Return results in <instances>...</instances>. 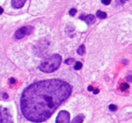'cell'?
Returning <instances> with one entry per match:
<instances>
[{
    "instance_id": "5b68a950",
    "label": "cell",
    "mask_w": 132,
    "mask_h": 123,
    "mask_svg": "<svg viewBox=\"0 0 132 123\" xmlns=\"http://www.w3.org/2000/svg\"><path fill=\"white\" fill-rule=\"evenodd\" d=\"M70 115L68 112L61 111L59 112V114L56 117V123H69L70 122Z\"/></svg>"
},
{
    "instance_id": "4fadbf2b",
    "label": "cell",
    "mask_w": 132,
    "mask_h": 123,
    "mask_svg": "<svg viewBox=\"0 0 132 123\" xmlns=\"http://www.w3.org/2000/svg\"><path fill=\"white\" fill-rule=\"evenodd\" d=\"M69 13H70V15L71 16H74V15H76V13H77V9H76V8H71V9L70 10Z\"/></svg>"
},
{
    "instance_id": "7402d4cb",
    "label": "cell",
    "mask_w": 132,
    "mask_h": 123,
    "mask_svg": "<svg viewBox=\"0 0 132 123\" xmlns=\"http://www.w3.org/2000/svg\"><path fill=\"white\" fill-rule=\"evenodd\" d=\"M2 12H3V8L2 7H0V15L2 14Z\"/></svg>"
},
{
    "instance_id": "5bb4252c",
    "label": "cell",
    "mask_w": 132,
    "mask_h": 123,
    "mask_svg": "<svg viewBox=\"0 0 132 123\" xmlns=\"http://www.w3.org/2000/svg\"><path fill=\"white\" fill-rule=\"evenodd\" d=\"M109 109L111 110V111H116L117 109H118V107L115 106V105H113V104H111V105H110L109 106Z\"/></svg>"
},
{
    "instance_id": "7a4b0ae2",
    "label": "cell",
    "mask_w": 132,
    "mask_h": 123,
    "mask_svg": "<svg viewBox=\"0 0 132 123\" xmlns=\"http://www.w3.org/2000/svg\"><path fill=\"white\" fill-rule=\"evenodd\" d=\"M62 57L59 54H54L46 59L39 66L40 71L43 72H53L56 71L60 65Z\"/></svg>"
},
{
    "instance_id": "44dd1931",
    "label": "cell",
    "mask_w": 132,
    "mask_h": 123,
    "mask_svg": "<svg viewBox=\"0 0 132 123\" xmlns=\"http://www.w3.org/2000/svg\"><path fill=\"white\" fill-rule=\"evenodd\" d=\"M88 90H89V91H93V90H94V89H93V87L90 86H89V87H88Z\"/></svg>"
},
{
    "instance_id": "3957f363",
    "label": "cell",
    "mask_w": 132,
    "mask_h": 123,
    "mask_svg": "<svg viewBox=\"0 0 132 123\" xmlns=\"http://www.w3.org/2000/svg\"><path fill=\"white\" fill-rule=\"evenodd\" d=\"M0 123H13L12 117L6 108L0 106Z\"/></svg>"
},
{
    "instance_id": "30bf717a",
    "label": "cell",
    "mask_w": 132,
    "mask_h": 123,
    "mask_svg": "<svg viewBox=\"0 0 132 123\" xmlns=\"http://www.w3.org/2000/svg\"><path fill=\"white\" fill-rule=\"evenodd\" d=\"M84 52H85V46L84 45H81L77 49V53L80 55H83Z\"/></svg>"
},
{
    "instance_id": "2e32d148",
    "label": "cell",
    "mask_w": 132,
    "mask_h": 123,
    "mask_svg": "<svg viewBox=\"0 0 132 123\" xmlns=\"http://www.w3.org/2000/svg\"><path fill=\"white\" fill-rule=\"evenodd\" d=\"M102 1V3L104 4V5H109L110 3H111V0H101Z\"/></svg>"
},
{
    "instance_id": "9c48e42d",
    "label": "cell",
    "mask_w": 132,
    "mask_h": 123,
    "mask_svg": "<svg viewBox=\"0 0 132 123\" xmlns=\"http://www.w3.org/2000/svg\"><path fill=\"white\" fill-rule=\"evenodd\" d=\"M97 16L99 18H101V19H104V18H107V14L104 12H101V11H97Z\"/></svg>"
},
{
    "instance_id": "603a6c76",
    "label": "cell",
    "mask_w": 132,
    "mask_h": 123,
    "mask_svg": "<svg viewBox=\"0 0 132 123\" xmlns=\"http://www.w3.org/2000/svg\"><path fill=\"white\" fill-rule=\"evenodd\" d=\"M3 96H4V97H8V96H7L6 94H4V95H3Z\"/></svg>"
},
{
    "instance_id": "7c38bea8",
    "label": "cell",
    "mask_w": 132,
    "mask_h": 123,
    "mask_svg": "<svg viewBox=\"0 0 132 123\" xmlns=\"http://www.w3.org/2000/svg\"><path fill=\"white\" fill-rule=\"evenodd\" d=\"M81 68H82V63L80 62H77L74 69H75L76 70H79V69H80Z\"/></svg>"
},
{
    "instance_id": "8992f818",
    "label": "cell",
    "mask_w": 132,
    "mask_h": 123,
    "mask_svg": "<svg viewBox=\"0 0 132 123\" xmlns=\"http://www.w3.org/2000/svg\"><path fill=\"white\" fill-rule=\"evenodd\" d=\"M26 2V0H12L11 4L14 8H20L24 5Z\"/></svg>"
},
{
    "instance_id": "e0dca14e",
    "label": "cell",
    "mask_w": 132,
    "mask_h": 123,
    "mask_svg": "<svg viewBox=\"0 0 132 123\" xmlns=\"http://www.w3.org/2000/svg\"><path fill=\"white\" fill-rule=\"evenodd\" d=\"M126 79H127L128 82H132V75H128V76H127Z\"/></svg>"
},
{
    "instance_id": "ac0fdd59",
    "label": "cell",
    "mask_w": 132,
    "mask_h": 123,
    "mask_svg": "<svg viewBox=\"0 0 132 123\" xmlns=\"http://www.w3.org/2000/svg\"><path fill=\"white\" fill-rule=\"evenodd\" d=\"M128 0H119V3L120 4H121V5H123L125 2H127Z\"/></svg>"
},
{
    "instance_id": "ffe728a7",
    "label": "cell",
    "mask_w": 132,
    "mask_h": 123,
    "mask_svg": "<svg viewBox=\"0 0 132 123\" xmlns=\"http://www.w3.org/2000/svg\"><path fill=\"white\" fill-rule=\"evenodd\" d=\"M10 82H11V83H15V79H10Z\"/></svg>"
},
{
    "instance_id": "8fae6325",
    "label": "cell",
    "mask_w": 132,
    "mask_h": 123,
    "mask_svg": "<svg viewBox=\"0 0 132 123\" xmlns=\"http://www.w3.org/2000/svg\"><path fill=\"white\" fill-rule=\"evenodd\" d=\"M128 88H129V86H128V84H127V83H123V84H121V86H120V89H121V91H126L127 89H128Z\"/></svg>"
},
{
    "instance_id": "6da1fadb",
    "label": "cell",
    "mask_w": 132,
    "mask_h": 123,
    "mask_svg": "<svg viewBox=\"0 0 132 123\" xmlns=\"http://www.w3.org/2000/svg\"><path fill=\"white\" fill-rule=\"evenodd\" d=\"M69 83L60 79L39 81L27 87L21 97L20 106L24 117L33 122L48 119L70 96Z\"/></svg>"
},
{
    "instance_id": "ba28073f",
    "label": "cell",
    "mask_w": 132,
    "mask_h": 123,
    "mask_svg": "<svg viewBox=\"0 0 132 123\" xmlns=\"http://www.w3.org/2000/svg\"><path fill=\"white\" fill-rule=\"evenodd\" d=\"M84 116L83 115H78L77 117H75L70 123H83Z\"/></svg>"
},
{
    "instance_id": "d6986e66",
    "label": "cell",
    "mask_w": 132,
    "mask_h": 123,
    "mask_svg": "<svg viewBox=\"0 0 132 123\" xmlns=\"http://www.w3.org/2000/svg\"><path fill=\"white\" fill-rule=\"evenodd\" d=\"M93 92H94V94H98L99 90H98V89H94V90H93Z\"/></svg>"
},
{
    "instance_id": "9a60e30c",
    "label": "cell",
    "mask_w": 132,
    "mask_h": 123,
    "mask_svg": "<svg viewBox=\"0 0 132 123\" xmlns=\"http://www.w3.org/2000/svg\"><path fill=\"white\" fill-rule=\"evenodd\" d=\"M73 62H74V59H67L65 61V63L67 64V65H71V64L73 63Z\"/></svg>"
},
{
    "instance_id": "277c9868",
    "label": "cell",
    "mask_w": 132,
    "mask_h": 123,
    "mask_svg": "<svg viewBox=\"0 0 132 123\" xmlns=\"http://www.w3.org/2000/svg\"><path fill=\"white\" fill-rule=\"evenodd\" d=\"M33 32V27L32 26H24L18 29L15 34V37L17 39H22L26 35H30Z\"/></svg>"
},
{
    "instance_id": "52a82bcc",
    "label": "cell",
    "mask_w": 132,
    "mask_h": 123,
    "mask_svg": "<svg viewBox=\"0 0 132 123\" xmlns=\"http://www.w3.org/2000/svg\"><path fill=\"white\" fill-rule=\"evenodd\" d=\"M84 20L86 22L87 24L91 25L95 22V17L93 15H87L86 17H84Z\"/></svg>"
}]
</instances>
